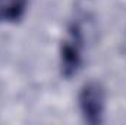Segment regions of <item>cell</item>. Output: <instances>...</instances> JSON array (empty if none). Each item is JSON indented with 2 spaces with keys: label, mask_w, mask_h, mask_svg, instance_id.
Instances as JSON below:
<instances>
[{
  "label": "cell",
  "mask_w": 126,
  "mask_h": 125,
  "mask_svg": "<svg viewBox=\"0 0 126 125\" xmlns=\"http://www.w3.org/2000/svg\"><path fill=\"white\" fill-rule=\"evenodd\" d=\"M104 90L101 84L91 81L85 84L79 93V107L84 115V119L88 124H100L103 121L104 112Z\"/></svg>",
  "instance_id": "obj_1"
},
{
  "label": "cell",
  "mask_w": 126,
  "mask_h": 125,
  "mask_svg": "<svg viewBox=\"0 0 126 125\" xmlns=\"http://www.w3.org/2000/svg\"><path fill=\"white\" fill-rule=\"evenodd\" d=\"M82 37L81 30L76 25H72L67 31V37L63 40L62 49H60V63H62V72L64 77H72L82 61Z\"/></svg>",
  "instance_id": "obj_2"
},
{
  "label": "cell",
  "mask_w": 126,
  "mask_h": 125,
  "mask_svg": "<svg viewBox=\"0 0 126 125\" xmlns=\"http://www.w3.org/2000/svg\"><path fill=\"white\" fill-rule=\"evenodd\" d=\"M27 7V0H6L0 4V21L15 22L22 18Z\"/></svg>",
  "instance_id": "obj_3"
},
{
  "label": "cell",
  "mask_w": 126,
  "mask_h": 125,
  "mask_svg": "<svg viewBox=\"0 0 126 125\" xmlns=\"http://www.w3.org/2000/svg\"><path fill=\"white\" fill-rule=\"evenodd\" d=\"M4 1H6V0H0V4H3V3H4Z\"/></svg>",
  "instance_id": "obj_4"
}]
</instances>
